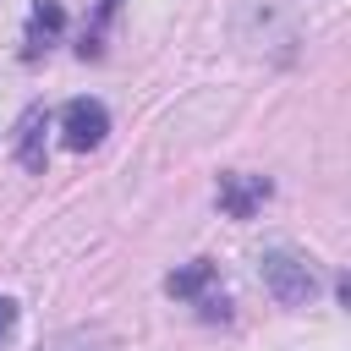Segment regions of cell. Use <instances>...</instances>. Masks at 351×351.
<instances>
[{"label":"cell","mask_w":351,"mask_h":351,"mask_svg":"<svg viewBox=\"0 0 351 351\" xmlns=\"http://www.w3.org/2000/svg\"><path fill=\"white\" fill-rule=\"evenodd\" d=\"M104 132H110V110H104L99 99H71V104L60 110V143H66V148L88 154V148L104 143Z\"/></svg>","instance_id":"cell-4"},{"label":"cell","mask_w":351,"mask_h":351,"mask_svg":"<svg viewBox=\"0 0 351 351\" xmlns=\"http://www.w3.org/2000/svg\"><path fill=\"white\" fill-rule=\"evenodd\" d=\"M44 351H115V340L104 329H60Z\"/></svg>","instance_id":"cell-7"},{"label":"cell","mask_w":351,"mask_h":351,"mask_svg":"<svg viewBox=\"0 0 351 351\" xmlns=\"http://www.w3.org/2000/svg\"><path fill=\"white\" fill-rule=\"evenodd\" d=\"M11 329H16V302H11V296H0V340H5Z\"/></svg>","instance_id":"cell-8"},{"label":"cell","mask_w":351,"mask_h":351,"mask_svg":"<svg viewBox=\"0 0 351 351\" xmlns=\"http://www.w3.org/2000/svg\"><path fill=\"white\" fill-rule=\"evenodd\" d=\"M44 132H49V110L44 104H27L22 110V121H16V165L27 170V176H44V165H49V148H44Z\"/></svg>","instance_id":"cell-5"},{"label":"cell","mask_w":351,"mask_h":351,"mask_svg":"<svg viewBox=\"0 0 351 351\" xmlns=\"http://www.w3.org/2000/svg\"><path fill=\"white\" fill-rule=\"evenodd\" d=\"M258 280L280 307H307L318 296V269L296 247H263L258 252Z\"/></svg>","instance_id":"cell-1"},{"label":"cell","mask_w":351,"mask_h":351,"mask_svg":"<svg viewBox=\"0 0 351 351\" xmlns=\"http://www.w3.org/2000/svg\"><path fill=\"white\" fill-rule=\"evenodd\" d=\"M60 33H66V5L60 0H33L27 5V33H22V60H38Z\"/></svg>","instance_id":"cell-6"},{"label":"cell","mask_w":351,"mask_h":351,"mask_svg":"<svg viewBox=\"0 0 351 351\" xmlns=\"http://www.w3.org/2000/svg\"><path fill=\"white\" fill-rule=\"evenodd\" d=\"M115 11H121V0H99V22H110Z\"/></svg>","instance_id":"cell-9"},{"label":"cell","mask_w":351,"mask_h":351,"mask_svg":"<svg viewBox=\"0 0 351 351\" xmlns=\"http://www.w3.org/2000/svg\"><path fill=\"white\" fill-rule=\"evenodd\" d=\"M214 280H219L214 258H192V263H181L176 274H165V296L192 302L203 324H230V296H225Z\"/></svg>","instance_id":"cell-2"},{"label":"cell","mask_w":351,"mask_h":351,"mask_svg":"<svg viewBox=\"0 0 351 351\" xmlns=\"http://www.w3.org/2000/svg\"><path fill=\"white\" fill-rule=\"evenodd\" d=\"M269 197H274V181L269 176H252V170H225L214 181V203H219L225 219H252Z\"/></svg>","instance_id":"cell-3"}]
</instances>
